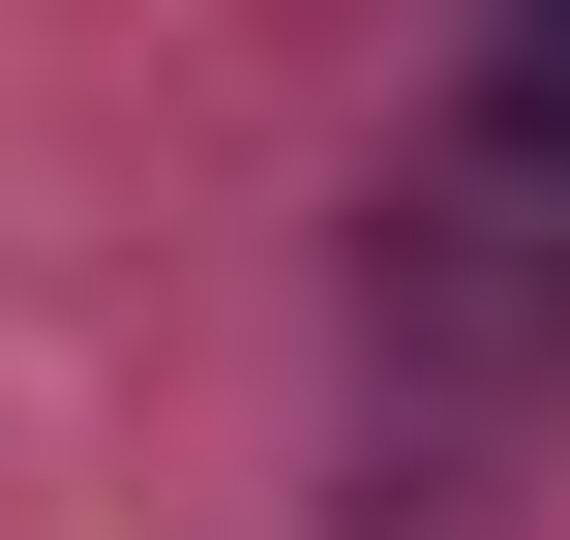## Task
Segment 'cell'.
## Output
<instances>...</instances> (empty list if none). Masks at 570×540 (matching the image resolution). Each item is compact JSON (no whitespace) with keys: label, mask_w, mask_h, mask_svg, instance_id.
<instances>
[{"label":"cell","mask_w":570,"mask_h":540,"mask_svg":"<svg viewBox=\"0 0 570 540\" xmlns=\"http://www.w3.org/2000/svg\"><path fill=\"white\" fill-rule=\"evenodd\" d=\"M481 90H511V150H570V30H511V60H481Z\"/></svg>","instance_id":"1"}]
</instances>
